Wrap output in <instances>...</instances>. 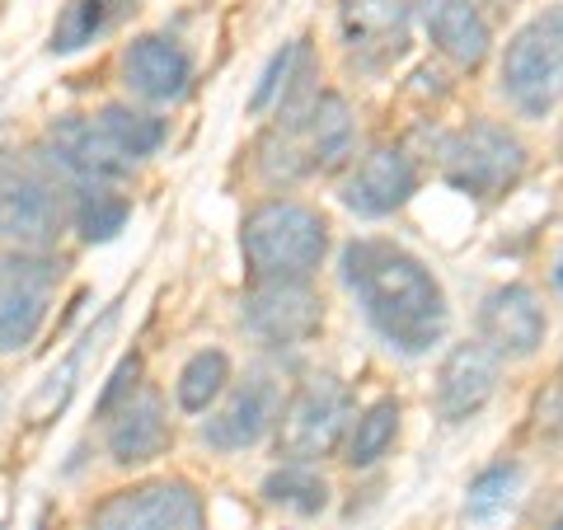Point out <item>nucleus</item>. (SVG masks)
I'll return each instance as SVG.
<instances>
[{"label": "nucleus", "instance_id": "f257e3e1", "mask_svg": "<svg viewBox=\"0 0 563 530\" xmlns=\"http://www.w3.org/2000/svg\"><path fill=\"white\" fill-rule=\"evenodd\" d=\"M339 273L347 296L357 300L362 320L399 357H422V352H432L446 339L451 329L446 287L404 244L357 235L343 244Z\"/></svg>", "mask_w": 563, "mask_h": 530}, {"label": "nucleus", "instance_id": "f03ea898", "mask_svg": "<svg viewBox=\"0 0 563 530\" xmlns=\"http://www.w3.org/2000/svg\"><path fill=\"white\" fill-rule=\"evenodd\" d=\"M357 122L343 95L306 90L273 113L268 132L258 136V174L268 184H301L314 174L339 169L352 155Z\"/></svg>", "mask_w": 563, "mask_h": 530}, {"label": "nucleus", "instance_id": "7ed1b4c3", "mask_svg": "<svg viewBox=\"0 0 563 530\" xmlns=\"http://www.w3.org/2000/svg\"><path fill=\"white\" fill-rule=\"evenodd\" d=\"M240 254L254 281H310L329 254V221L306 202L268 198L244 217Z\"/></svg>", "mask_w": 563, "mask_h": 530}, {"label": "nucleus", "instance_id": "20e7f679", "mask_svg": "<svg viewBox=\"0 0 563 530\" xmlns=\"http://www.w3.org/2000/svg\"><path fill=\"white\" fill-rule=\"evenodd\" d=\"M503 99L521 118H550L563 99V0L531 14L503 47Z\"/></svg>", "mask_w": 563, "mask_h": 530}, {"label": "nucleus", "instance_id": "39448f33", "mask_svg": "<svg viewBox=\"0 0 563 530\" xmlns=\"http://www.w3.org/2000/svg\"><path fill=\"white\" fill-rule=\"evenodd\" d=\"M357 418V399L339 376H310L301 390L282 404L277 418V455L282 465H320L347 441Z\"/></svg>", "mask_w": 563, "mask_h": 530}, {"label": "nucleus", "instance_id": "423d86ee", "mask_svg": "<svg viewBox=\"0 0 563 530\" xmlns=\"http://www.w3.org/2000/svg\"><path fill=\"white\" fill-rule=\"evenodd\" d=\"M442 174L455 192H465L474 202L507 198L526 174V146L503 122L474 118L442 146Z\"/></svg>", "mask_w": 563, "mask_h": 530}, {"label": "nucleus", "instance_id": "0eeeda50", "mask_svg": "<svg viewBox=\"0 0 563 530\" xmlns=\"http://www.w3.org/2000/svg\"><path fill=\"white\" fill-rule=\"evenodd\" d=\"M70 221V202L62 179L38 155L33 161H0V240L20 250H43Z\"/></svg>", "mask_w": 563, "mask_h": 530}, {"label": "nucleus", "instance_id": "6e6552de", "mask_svg": "<svg viewBox=\"0 0 563 530\" xmlns=\"http://www.w3.org/2000/svg\"><path fill=\"white\" fill-rule=\"evenodd\" d=\"M62 263L38 250L0 254V352H24L47 324Z\"/></svg>", "mask_w": 563, "mask_h": 530}, {"label": "nucleus", "instance_id": "1a4fd4ad", "mask_svg": "<svg viewBox=\"0 0 563 530\" xmlns=\"http://www.w3.org/2000/svg\"><path fill=\"white\" fill-rule=\"evenodd\" d=\"M38 161L57 174L66 188H109L113 179L136 169L128 155L103 136L99 122L85 118V113H70V118L52 122L43 146H38Z\"/></svg>", "mask_w": 563, "mask_h": 530}, {"label": "nucleus", "instance_id": "9d476101", "mask_svg": "<svg viewBox=\"0 0 563 530\" xmlns=\"http://www.w3.org/2000/svg\"><path fill=\"white\" fill-rule=\"evenodd\" d=\"M90 530H207V511L192 484L151 479L109 493L90 511Z\"/></svg>", "mask_w": 563, "mask_h": 530}, {"label": "nucleus", "instance_id": "9b49d317", "mask_svg": "<svg viewBox=\"0 0 563 530\" xmlns=\"http://www.w3.org/2000/svg\"><path fill=\"white\" fill-rule=\"evenodd\" d=\"M240 324L268 347H301L324 329V300L310 281H250Z\"/></svg>", "mask_w": 563, "mask_h": 530}, {"label": "nucleus", "instance_id": "f8f14e48", "mask_svg": "<svg viewBox=\"0 0 563 530\" xmlns=\"http://www.w3.org/2000/svg\"><path fill=\"white\" fill-rule=\"evenodd\" d=\"M282 404H287L282 399V385L273 376H263V371H254V376H244V380H235L231 390H225L217 413H207L202 441L211 451H221V455L250 451L268 432H277Z\"/></svg>", "mask_w": 563, "mask_h": 530}, {"label": "nucleus", "instance_id": "ddd939ff", "mask_svg": "<svg viewBox=\"0 0 563 530\" xmlns=\"http://www.w3.org/2000/svg\"><path fill=\"white\" fill-rule=\"evenodd\" d=\"M413 0H339V33L362 70H385L409 52Z\"/></svg>", "mask_w": 563, "mask_h": 530}, {"label": "nucleus", "instance_id": "4468645a", "mask_svg": "<svg viewBox=\"0 0 563 530\" xmlns=\"http://www.w3.org/2000/svg\"><path fill=\"white\" fill-rule=\"evenodd\" d=\"M418 192V161L404 146H376L372 155H362L352 174L343 179V207L352 217L380 221L395 217L399 207H409Z\"/></svg>", "mask_w": 563, "mask_h": 530}, {"label": "nucleus", "instance_id": "2eb2a0df", "mask_svg": "<svg viewBox=\"0 0 563 530\" xmlns=\"http://www.w3.org/2000/svg\"><path fill=\"white\" fill-rule=\"evenodd\" d=\"M544 333H550V320H544V306L536 300L531 287L507 281V287H493L484 296V306H479V343L498 362L536 357Z\"/></svg>", "mask_w": 563, "mask_h": 530}, {"label": "nucleus", "instance_id": "dca6fc26", "mask_svg": "<svg viewBox=\"0 0 563 530\" xmlns=\"http://www.w3.org/2000/svg\"><path fill=\"white\" fill-rule=\"evenodd\" d=\"M498 371L503 362L484 343H455L442 357V371H437V395H432L437 418L446 428L479 418L488 409V399L498 395Z\"/></svg>", "mask_w": 563, "mask_h": 530}, {"label": "nucleus", "instance_id": "f3484780", "mask_svg": "<svg viewBox=\"0 0 563 530\" xmlns=\"http://www.w3.org/2000/svg\"><path fill=\"white\" fill-rule=\"evenodd\" d=\"M122 85L141 103H179L192 90V57L169 33H141L122 52Z\"/></svg>", "mask_w": 563, "mask_h": 530}, {"label": "nucleus", "instance_id": "a211bd4d", "mask_svg": "<svg viewBox=\"0 0 563 530\" xmlns=\"http://www.w3.org/2000/svg\"><path fill=\"white\" fill-rule=\"evenodd\" d=\"M103 441H109L113 465H146L165 451L169 441V418H165V399L161 390L141 385V390L122 404L118 413L103 418Z\"/></svg>", "mask_w": 563, "mask_h": 530}, {"label": "nucleus", "instance_id": "6ab92c4d", "mask_svg": "<svg viewBox=\"0 0 563 530\" xmlns=\"http://www.w3.org/2000/svg\"><path fill=\"white\" fill-rule=\"evenodd\" d=\"M422 29L432 47L461 70H479L493 52V29L474 0H422Z\"/></svg>", "mask_w": 563, "mask_h": 530}, {"label": "nucleus", "instance_id": "aec40b11", "mask_svg": "<svg viewBox=\"0 0 563 530\" xmlns=\"http://www.w3.org/2000/svg\"><path fill=\"white\" fill-rule=\"evenodd\" d=\"M314 52L306 38H291V43H282L268 66H263V76L254 85V95H250V113H277L282 103H291L296 95H306L314 90Z\"/></svg>", "mask_w": 563, "mask_h": 530}, {"label": "nucleus", "instance_id": "412c9836", "mask_svg": "<svg viewBox=\"0 0 563 530\" xmlns=\"http://www.w3.org/2000/svg\"><path fill=\"white\" fill-rule=\"evenodd\" d=\"M136 14V0H66L57 24H52V52L66 57V52H80L99 43L103 33H113L122 20H132Z\"/></svg>", "mask_w": 563, "mask_h": 530}, {"label": "nucleus", "instance_id": "4be33fe9", "mask_svg": "<svg viewBox=\"0 0 563 530\" xmlns=\"http://www.w3.org/2000/svg\"><path fill=\"white\" fill-rule=\"evenodd\" d=\"M113 320H118V310L109 306V310H103V320H99L95 329H85V339H80L76 347H70V357H66L57 371H52V376H47L43 385H38V395L29 399V418H33V422H47V418H57V413L66 409V404H70V395H76V385H80L85 357H90V352L99 347V339H103V333L113 329Z\"/></svg>", "mask_w": 563, "mask_h": 530}, {"label": "nucleus", "instance_id": "5701e85b", "mask_svg": "<svg viewBox=\"0 0 563 530\" xmlns=\"http://www.w3.org/2000/svg\"><path fill=\"white\" fill-rule=\"evenodd\" d=\"M395 437H399V399L385 395V399L366 404V409L352 418V428H347V455H343V461L352 470H372V465H380L385 455H390Z\"/></svg>", "mask_w": 563, "mask_h": 530}, {"label": "nucleus", "instance_id": "b1692460", "mask_svg": "<svg viewBox=\"0 0 563 530\" xmlns=\"http://www.w3.org/2000/svg\"><path fill=\"white\" fill-rule=\"evenodd\" d=\"M95 122L132 165H141L146 155H155L165 146V118H155L146 109H132V103H103V109L95 113Z\"/></svg>", "mask_w": 563, "mask_h": 530}, {"label": "nucleus", "instance_id": "393cba45", "mask_svg": "<svg viewBox=\"0 0 563 530\" xmlns=\"http://www.w3.org/2000/svg\"><path fill=\"white\" fill-rule=\"evenodd\" d=\"M225 390H231V357H225L221 347H202L184 362L174 399H179L184 413H207Z\"/></svg>", "mask_w": 563, "mask_h": 530}, {"label": "nucleus", "instance_id": "a878e982", "mask_svg": "<svg viewBox=\"0 0 563 530\" xmlns=\"http://www.w3.org/2000/svg\"><path fill=\"white\" fill-rule=\"evenodd\" d=\"M128 217H132V202L113 188H76V198H70V225L80 231L85 244L118 240Z\"/></svg>", "mask_w": 563, "mask_h": 530}, {"label": "nucleus", "instance_id": "bb28decb", "mask_svg": "<svg viewBox=\"0 0 563 530\" xmlns=\"http://www.w3.org/2000/svg\"><path fill=\"white\" fill-rule=\"evenodd\" d=\"M263 498L273 507L296 511V517H320L329 507V484L314 465H277L268 479H263Z\"/></svg>", "mask_w": 563, "mask_h": 530}, {"label": "nucleus", "instance_id": "cd10ccee", "mask_svg": "<svg viewBox=\"0 0 563 530\" xmlns=\"http://www.w3.org/2000/svg\"><path fill=\"white\" fill-rule=\"evenodd\" d=\"M517 488H521V470L517 465H488L479 470L470 479V493H465V511H470V521H498L507 507L517 503Z\"/></svg>", "mask_w": 563, "mask_h": 530}, {"label": "nucleus", "instance_id": "c85d7f7f", "mask_svg": "<svg viewBox=\"0 0 563 530\" xmlns=\"http://www.w3.org/2000/svg\"><path fill=\"white\" fill-rule=\"evenodd\" d=\"M141 385H146V380H141V357H136V352H128V357L118 362V371L109 376V385H103V395H99V409H95V413H99V418L118 413L122 404H128V399L141 390Z\"/></svg>", "mask_w": 563, "mask_h": 530}, {"label": "nucleus", "instance_id": "c756f323", "mask_svg": "<svg viewBox=\"0 0 563 530\" xmlns=\"http://www.w3.org/2000/svg\"><path fill=\"white\" fill-rule=\"evenodd\" d=\"M550 281H554V291L563 296V250L554 254V268H550Z\"/></svg>", "mask_w": 563, "mask_h": 530}, {"label": "nucleus", "instance_id": "7c9ffc66", "mask_svg": "<svg viewBox=\"0 0 563 530\" xmlns=\"http://www.w3.org/2000/svg\"><path fill=\"white\" fill-rule=\"evenodd\" d=\"M550 530H563V507L554 511V521H550Z\"/></svg>", "mask_w": 563, "mask_h": 530}, {"label": "nucleus", "instance_id": "2f4dec72", "mask_svg": "<svg viewBox=\"0 0 563 530\" xmlns=\"http://www.w3.org/2000/svg\"><path fill=\"white\" fill-rule=\"evenodd\" d=\"M0 161H5V155H0Z\"/></svg>", "mask_w": 563, "mask_h": 530}]
</instances>
